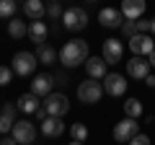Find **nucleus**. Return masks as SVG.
Wrapping results in <instances>:
<instances>
[{
  "label": "nucleus",
  "instance_id": "nucleus-1",
  "mask_svg": "<svg viewBox=\"0 0 155 145\" xmlns=\"http://www.w3.org/2000/svg\"><path fill=\"white\" fill-rule=\"evenodd\" d=\"M88 57L91 55H88V42L85 39H70L60 49V62L65 67H80V65H85Z\"/></svg>",
  "mask_w": 155,
  "mask_h": 145
},
{
  "label": "nucleus",
  "instance_id": "nucleus-2",
  "mask_svg": "<svg viewBox=\"0 0 155 145\" xmlns=\"http://www.w3.org/2000/svg\"><path fill=\"white\" fill-rule=\"evenodd\" d=\"M104 93H106L104 83H98V78H91V75L78 86V99L83 101V104H98Z\"/></svg>",
  "mask_w": 155,
  "mask_h": 145
},
{
  "label": "nucleus",
  "instance_id": "nucleus-3",
  "mask_svg": "<svg viewBox=\"0 0 155 145\" xmlns=\"http://www.w3.org/2000/svg\"><path fill=\"white\" fill-rule=\"evenodd\" d=\"M62 26H65L67 31H83V29L88 26V13H85V8L70 5L62 13Z\"/></svg>",
  "mask_w": 155,
  "mask_h": 145
},
{
  "label": "nucleus",
  "instance_id": "nucleus-4",
  "mask_svg": "<svg viewBox=\"0 0 155 145\" xmlns=\"http://www.w3.org/2000/svg\"><path fill=\"white\" fill-rule=\"evenodd\" d=\"M11 67L16 70V75H21V78L34 75V72H36V67H39V57L31 55V52H16V55H13Z\"/></svg>",
  "mask_w": 155,
  "mask_h": 145
},
{
  "label": "nucleus",
  "instance_id": "nucleus-5",
  "mask_svg": "<svg viewBox=\"0 0 155 145\" xmlns=\"http://www.w3.org/2000/svg\"><path fill=\"white\" fill-rule=\"evenodd\" d=\"M44 106H47V114L49 117H65L70 112V101H67L65 93H54L52 91L49 96H44Z\"/></svg>",
  "mask_w": 155,
  "mask_h": 145
},
{
  "label": "nucleus",
  "instance_id": "nucleus-6",
  "mask_svg": "<svg viewBox=\"0 0 155 145\" xmlns=\"http://www.w3.org/2000/svg\"><path fill=\"white\" fill-rule=\"evenodd\" d=\"M137 132H140V124H137L134 117H124L122 122L114 124V140L116 143H129Z\"/></svg>",
  "mask_w": 155,
  "mask_h": 145
},
{
  "label": "nucleus",
  "instance_id": "nucleus-7",
  "mask_svg": "<svg viewBox=\"0 0 155 145\" xmlns=\"http://www.w3.org/2000/svg\"><path fill=\"white\" fill-rule=\"evenodd\" d=\"M104 91L114 99L127 93V78H124L122 72H106L104 75Z\"/></svg>",
  "mask_w": 155,
  "mask_h": 145
},
{
  "label": "nucleus",
  "instance_id": "nucleus-8",
  "mask_svg": "<svg viewBox=\"0 0 155 145\" xmlns=\"http://www.w3.org/2000/svg\"><path fill=\"white\" fill-rule=\"evenodd\" d=\"M11 132H13V137H16L18 145H26V143H34L36 140V124L28 122V119H18Z\"/></svg>",
  "mask_w": 155,
  "mask_h": 145
},
{
  "label": "nucleus",
  "instance_id": "nucleus-9",
  "mask_svg": "<svg viewBox=\"0 0 155 145\" xmlns=\"http://www.w3.org/2000/svg\"><path fill=\"white\" fill-rule=\"evenodd\" d=\"M150 60H145L142 55H134L132 60L127 62V72H129V78H134V80H145L150 75Z\"/></svg>",
  "mask_w": 155,
  "mask_h": 145
},
{
  "label": "nucleus",
  "instance_id": "nucleus-10",
  "mask_svg": "<svg viewBox=\"0 0 155 145\" xmlns=\"http://www.w3.org/2000/svg\"><path fill=\"white\" fill-rule=\"evenodd\" d=\"M129 49H132L134 55H150V52L155 49V39L150 34L137 31L134 36H129Z\"/></svg>",
  "mask_w": 155,
  "mask_h": 145
},
{
  "label": "nucleus",
  "instance_id": "nucleus-11",
  "mask_svg": "<svg viewBox=\"0 0 155 145\" xmlns=\"http://www.w3.org/2000/svg\"><path fill=\"white\" fill-rule=\"evenodd\" d=\"M122 57H124V44L119 39H106L104 42V60L109 62V65H116V62H122Z\"/></svg>",
  "mask_w": 155,
  "mask_h": 145
},
{
  "label": "nucleus",
  "instance_id": "nucleus-12",
  "mask_svg": "<svg viewBox=\"0 0 155 145\" xmlns=\"http://www.w3.org/2000/svg\"><path fill=\"white\" fill-rule=\"evenodd\" d=\"M39 130H41L44 137H60L65 132V122H62V117H44L41 124H39Z\"/></svg>",
  "mask_w": 155,
  "mask_h": 145
},
{
  "label": "nucleus",
  "instance_id": "nucleus-13",
  "mask_svg": "<svg viewBox=\"0 0 155 145\" xmlns=\"http://www.w3.org/2000/svg\"><path fill=\"white\" fill-rule=\"evenodd\" d=\"M145 8H147V3H145V0H122L119 11H122L124 18H132V21H137V18H142Z\"/></svg>",
  "mask_w": 155,
  "mask_h": 145
},
{
  "label": "nucleus",
  "instance_id": "nucleus-14",
  "mask_svg": "<svg viewBox=\"0 0 155 145\" xmlns=\"http://www.w3.org/2000/svg\"><path fill=\"white\" fill-rule=\"evenodd\" d=\"M122 21H124V16H122L119 8H101V13H98V23H101V26L119 29V26H122Z\"/></svg>",
  "mask_w": 155,
  "mask_h": 145
},
{
  "label": "nucleus",
  "instance_id": "nucleus-15",
  "mask_svg": "<svg viewBox=\"0 0 155 145\" xmlns=\"http://www.w3.org/2000/svg\"><path fill=\"white\" fill-rule=\"evenodd\" d=\"M54 75H49V72H41V75H36L34 78V83H31V91L36 96H49L52 93V88H54Z\"/></svg>",
  "mask_w": 155,
  "mask_h": 145
},
{
  "label": "nucleus",
  "instance_id": "nucleus-16",
  "mask_svg": "<svg viewBox=\"0 0 155 145\" xmlns=\"http://www.w3.org/2000/svg\"><path fill=\"white\" fill-rule=\"evenodd\" d=\"M106 65H109V62L104 60V55H101V57H88V60H85V70H88V75H91V78H98V80L109 72Z\"/></svg>",
  "mask_w": 155,
  "mask_h": 145
},
{
  "label": "nucleus",
  "instance_id": "nucleus-17",
  "mask_svg": "<svg viewBox=\"0 0 155 145\" xmlns=\"http://www.w3.org/2000/svg\"><path fill=\"white\" fill-rule=\"evenodd\" d=\"M18 112H23V114H34L39 109V96L34 93V91H28V93H21L18 96Z\"/></svg>",
  "mask_w": 155,
  "mask_h": 145
},
{
  "label": "nucleus",
  "instance_id": "nucleus-18",
  "mask_svg": "<svg viewBox=\"0 0 155 145\" xmlns=\"http://www.w3.org/2000/svg\"><path fill=\"white\" fill-rule=\"evenodd\" d=\"M28 39L34 44H44L47 42V23L41 18H34V23H28Z\"/></svg>",
  "mask_w": 155,
  "mask_h": 145
},
{
  "label": "nucleus",
  "instance_id": "nucleus-19",
  "mask_svg": "<svg viewBox=\"0 0 155 145\" xmlns=\"http://www.w3.org/2000/svg\"><path fill=\"white\" fill-rule=\"evenodd\" d=\"M36 57H39V65H54L60 60V52H54V47L44 44H36Z\"/></svg>",
  "mask_w": 155,
  "mask_h": 145
},
{
  "label": "nucleus",
  "instance_id": "nucleus-20",
  "mask_svg": "<svg viewBox=\"0 0 155 145\" xmlns=\"http://www.w3.org/2000/svg\"><path fill=\"white\" fill-rule=\"evenodd\" d=\"M8 34H11V39H23V36H28V23L23 18H11L8 21Z\"/></svg>",
  "mask_w": 155,
  "mask_h": 145
},
{
  "label": "nucleus",
  "instance_id": "nucleus-21",
  "mask_svg": "<svg viewBox=\"0 0 155 145\" xmlns=\"http://www.w3.org/2000/svg\"><path fill=\"white\" fill-rule=\"evenodd\" d=\"M23 13H26L28 18H41L47 13V3L44 0H26V3H23Z\"/></svg>",
  "mask_w": 155,
  "mask_h": 145
},
{
  "label": "nucleus",
  "instance_id": "nucleus-22",
  "mask_svg": "<svg viewBox=\"0 0 155 145\" xmlns=\"http://www.w3.org/2000/svg\"><path fill=\"white\" fill-rule=\"evenodd\" d=\"M122 109H124V114H127V117H134V119L142 117V101H140V99H132V96H129V99L124 101Z\"/></svg>",
  "mask_w": 155,
  "mask_h": 145
},
{
  "label": "nucleus",
  "instance_id": "nucleus-23",
  "mask_svg": "<svg viewBox=\"0 0 155 145\" xmlns=\"http://www.w3.org/2000/svg\"><path fill=\"white\" fill-rule=\"evenodd\" d=\"M70 140H72V143H85V140H88V127H85V124L83 122H75V124H72V127H70Z\"/></svg>",
  "mask_w": 155,
  "mask_h": 145
},
{
  "label": "nucleus",
  "instance_id": "nucleus-24",
  "mask_svg": "<svg viewBox=\"0 0 155 145\" xmlns=\"http://www.w3.org/2000/svg\"><path fill=\"white\" fill-rule=\"evenodd\" d=\"M18 8V0H0V18H13Z\"/></svg>",
  "mask_w": 155,
  "mask_h": 145
},
{
  "label": "nucleus",
  "instance_id": "nucleus-25",
  "mask_svg": "<svg viewBox=\"0 0 155 145\" xmlns=\"http://www.w3.org/2000/svg\"><path fill=\"white\" fill-rule=\"evenodd\" d=\"M62 3L60 0H49V3H47V16L49 18H62Z\"/></svg>",
  "mask_w": 155,
  "mask_h": 145
},
{
  "label": "nucleus",
  "instance_id": "nucleus-26",
  "mask_svg": "<svg viewBox=\"0 0 155 145\" xmlns=\"http://www.w3.org/2000/svg\"><path fill=\"white\" fill-rule=\"evenodd\" d=\"M119 29H122V36H127V39H129V36H134V34H137V21H132V18H124Z\"/></svg>",
  "mask_w": 155,
  "mask_h": 145
},
{
  "label": "nucleus",
  "instance_id": "nucleus-27",
  "mask_svg": "<svg viewBox=\"0 0 155 145\" xmlns=\"http://www.w3.org/2000/svg\"><path fill=\"white\" fill-rule=\"evenodd\" d=\"M13 75H16V70L8 65H0V86H8L13 80Z\"/></svg>",
  "mask_w": 155,
  "mask_h": 145
},
{
  "label": "nucleus",
  "instance_id": "nucleus-28",
  "mask_svg": "<svg viewBox=\"0 0 155 145\" xmlns=\"http://www.w3.org/2000/svg\"><path fill=\"white\" fill-rule=\"evenodd\" d=\"M147 143H150V137H147V135H142V132H137L132 140H129V145H147Z\"/></svg>",
  "mask_w": 155,
  "mask_h": 145
},
{
  "label": "nucleus",
  "instance_id": "nucleus-29",
  "mask_svg": "<svg viewBox=\"0 0 155 145\" xmlns=\"http://www.w3.org/2000/svg\"><path fill=\"white\" fill-rule=\"evenodd\" d=\"M137 31L150 34V21H145V18H137Z\"/></svg>",
  "mask_w": 155,
  "mask_h": 145
},
{
  "label": "nucleus",
  "instance_id": "nucleus-30",
  "mask_svg": "<svg viewBox=\"0 0 155 145\" xmlns=\"http://www.w3.org/2000/svg\"><path fill=\"white\" fill-rule=\"evenodd\" d=\"M34 117H36V119H44V117H49V114H47V106H44V104H39V109L34 112Z\"/></svg>",
  "mask_w": 155,
  "mask_h": 145
},
{
  "label": "nucleus",
  "instance_id": "nucleus-31",
  "mask_svg": "<svg viewBox=\"0 0 155 145\" xmlns=\"http://www.w3.org/2000/svg\"><path fill=\"white\" fill-rule=\"evenodd\" d=\"M145 86H147V88H155V75H147V78H145Z\"/></svg>",
  "mask_w": 155,
  "mask_h": 145
},
{
  "label": "nucleus",
  "instance_id": "nucleus-32",
  "mask_svg": "<svg viewBox=\"0 0 155 145\" xmlns=\"http://www.w3.org/2000/svg\"><path fill=\"white\" fill-rule=\"evenodd\" d=\"M147 60H150V65L155 67V49H153V52H150V55H147Z\"/></svg>",
  "mask_w": 155,
  "mask_h": 145
},
{
  "label": "nucleus",
  "instance_id": "nucleus-33",
  "mask_svg": "<svg viewBox=\"0 0 155 145\" xmlns=\"http://www.w3.org/2000/svg\"><path fill=\"white\" fill-rule=\"evenodd\" d=\"M150 34H155V18L150 21Z\"/></svg>",
  "mask_w": 155,
  "mask_h": 145
},
{
  "label": "nucleus",
  "instance_id": "nucleus-34",
  "mask_svg": "<svg viewBox=\"0 0 155 145\" xmlns=\"http://www.w3.org/2000/svg\"><path fill=\"white\" fill-rule=\"evenodd\" d=\"M88 3H98V0H88Z\"/></svg>",
  "mask_w": 155,
  "mask_h": 145
},
{
  "label": "nucleus",
  "instance_id": "nucleus-35",
  "mask_svg": "<svg viewBox=\"0 0 155 145\" xmlns=\"http://www.w3.org/2000/svg\"><path fill=\"white\" fill-rule=\"evenodd\" d=\"M18 3H26V0H18Z\"/></svg>",
  "mask_w": 155,
  "mask_h": 145
}]
</instances>
